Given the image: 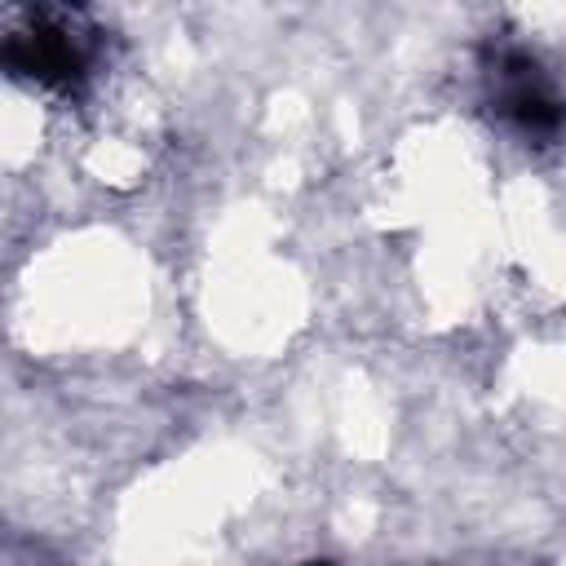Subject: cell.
<instances>
[{"mask_svg": "<svg viewBox=\"0 0 566 566\" xmlns=\"http://www.w3.org/2000/svg\"><path fill=\"white\" fill-rule=\"evenodd\" d=\"M314 566H327V562H314Z\"/></svg>", "mask_w": 566, "mask_h": 566, "instance_id": "obj_1", "label": "cell"}]
</instances>
